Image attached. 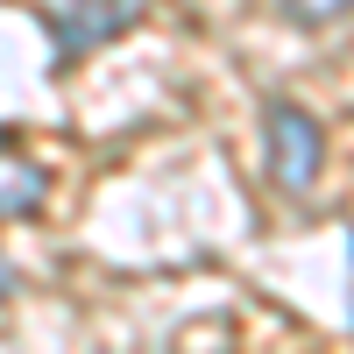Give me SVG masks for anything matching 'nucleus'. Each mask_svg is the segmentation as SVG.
I'll list each match as a JSON object with an SVG mask.
<instances>
[{
  "label": "nucleus",
  "instance_id": "nucleus-1",
  "mask_svg": "<svg viewBox=\"0 0 354 354\" xmlns=\"http://www.w3.org/2000/svg\"><path fill=\"white\" fill-rule=\"evenodd\" d=\"M142 15H149V0H50V8H43V28H50L57 64H78V57L121 43Z\"/></svg>",
  "mask_w": 354,
  "mask_h": 354
},
{
  "label": "nucleus",
  "instance_id": "nucleus-2",
  "mask_svg": "<svg viewBox=\"0 0 354 354\" xmlns=\"http://www.w3.org/2000/svg\"><path fill=\"white\" fill-rule=\"evenodd\" d=\"M262 149H270V177L283 192H312L319 185V163H326V135L305 106L270 100L262 106Z\"/></svg>",
  "mask_w": 354,
  "mask_h": 354
},
{
  "label": "nucleus",
  "instance_id": "nucleus-3",
  "mask_svg": "<svg viewBox=\"0 0 354 354\" xmlns=\"http://www.w3.org/2000/svg\"><path fill=\"white\" fill-rule=\"evenodd\" d=\"M43 198H50L43 163H28L15 142H0V220H28V213H43Z\"/></svg>",
  "mask_w": 354,
  "mask_h": 354
},
{
  "label": "nucleus",
  "instance_id": "nucleus-4",
  "mask_svg": "<svg viewBox=\"0 0 354 354\" xmlns=\"http://www.w3.org/2000/svg\"><path fill=\"white\" fill-rule=\"evenodd\" d=\"M354 8V0H283V15L298 21V28H326V21H340Z\"/></svg>",
  "mask_w": 354,
  "mask_h": 354
},
{
  "label": "nucleus",
  "instance_id": "nucleus-5",
  "mask_svg": "<svg viewBox=\"0 0 354 354\" xmlns=\"http://www.w3.org/2000/svg\"><path fill=\"white\" fill-rule=\"evenodd\" d=\"M15 298V270H8V255H0V305Z\"/></svg>",
  "mask_w": 354,
  "mask_h": 354
},
{
  "label": "nucleus",
  "instance_id": "nucleus-6",
  "mask_svg": "<svg viewBox=\"0 0 354 354\" xmlns=\"http://www.w3.org/2000/svg\"><path fill=\"white\" fill-rule=\"evenodd\" d=\"M0 142H8V135H0Z\"/></svg>",
  "mask_w": 354,
  "mask_h": 354
},
{
  "label": "nucleus",
  "instance_id": "nucleus-7",
  "mask_svg": "<svg viewBox=\"0 0 354 354\" xmlns=\"http://www.w3.org/2000/svg\"><path fill=\"white\" fill-rule=\"evenodd\" d=\"M347 248H354V241H347Z\"/></svg>",
  "mask_w": 354,
  "mask_h": 354
}]
</instances>
